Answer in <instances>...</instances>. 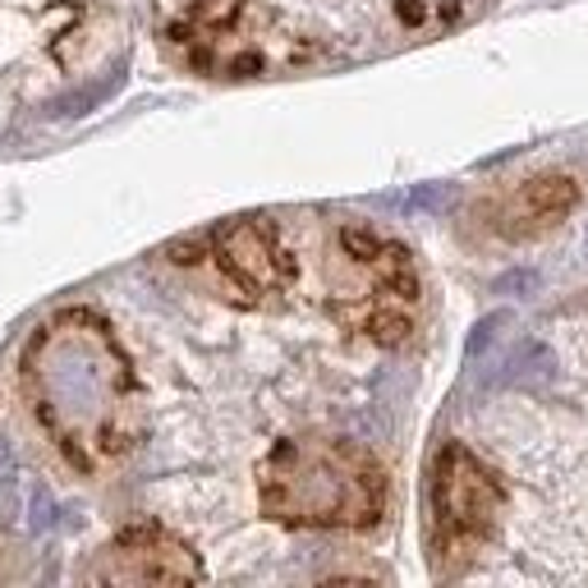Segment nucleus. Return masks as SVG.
<instances>
[{
	"mask_svg": "<svg viewBox=\"0 0 588 588\" xmlns=\"http://www.w3.org/2000/svg\"><path fill=\"white\" fill-rule=\"evenodd\" d=\"M23 391L33 400L38 423L74 470H97L134 437V373L106 322L92 313H60L28 340Z\"/></svg>",
	"mask_w": 588,
	"mask_h": 588,
	"instance_id": "obj_1",
	"label": "nucleus"
},
{
	"mask_svg": "<svg viewBox=\"0 0 588 588\" xmlns=\"http://www.w3.org/2000/svg\"><path fill=\"white\" fill-rule=\"evenodd\" d=\"M262 510L303 529H368L382 519V464L354 442H281L262 460Z\"/></svg>",
	"mask_w": 588,
	"mask_h": 588,
	"instance_id": "obj_2",
	"label": "nucleus"
},
{
	"mask_svg": "<svg viewBox=\"0 0 588 588\" xmlns=\"http://www.w3.org/2000/svg\"><path fill=\"white\" fill-rule=\"evenodd\" d=\"M497 510H502L497 478L464 446H446L437 455V470H432V543H437V551L478 547Z\"/></svg>",
	"mask_w": 588,
	"mask_h": 588,
	"instance_id": "obj_3",
	"label": "nucleus"
},
{
	"mask_svg": "<svg viewBox=\"0 0 588 588\" xmlns=\"http://www.w3.org/2000/svg\"><path fill=\"white\" fill-rule=\"evenodd\" d=\"M92 579H130V584H157V579H198L194 556L184 551L175 538L157 529H134L120 543L102 551V566L92 570Z\"/></svg>",
	"mask_w": 588,
	"mask_h": 588,
	"instance_id": "obj_4",
	"label": "nucleus"
},
{
	"mask_svg": "<svg viewBox=\"0 0 588 588\" xmlns=\"http://www.w3.org/2000/svg\"><path fill=\"white\" fill-rule=\"evenodd\" d=\"M216 258L226 262V271L244 290H276L290 281V258L276 244V230L267 221H235L216 235Z\"/></svg>",
	"mask_w": 588,
	"mask_h": 588,
	"instance_id": "obj_5",
	"label": "nucleus"
},
{
	"mask_svg": "<svg viewBox=\"0 0 588 588\" xmlns=\"http://www.w3.org/2000/svg\"><path fill=\"white\" fill-rule=\"evenodd\" d=\"M575 207V184L561 179V175H543V179H529L519 184L515 198L502 207V230L506 235H529L538 226H551Z\"/></svg>",
	"mask_w": 588,
	"mask_h": 588,
	"instance_id": "obj_6",
	"label": "nucleus"
},
{
	"mask_svg": "<svg viewBox=\"0 0 588 588\" xmlns=\"http://www.w3.org/2000/svg\"><path fill=\"white\" fill-rule=\"evenodd\" d=\"M474 0H395L400 10V23L423 33V28H446V23H460L470 14Z\"/></svg>",
	"mask_w": 588,
	"mask_h": 588,
	"instance_id": "obj_7",
	"label": "nucleus"
},
{
	"mask_svg": "<svg viewBox=\"0 0 588 588\" xmlns=\"http://www.w3.org/2000/svg\"><path fill=\"white\" fill-rule=\"evenodd\" d=\"M551 368V354L538 345V340H524V345L506 359V368L497 378H492V386H510V382H524V378H543Z\"/></svg>",
	"mask_w": 588,
	"mask_h": 588,
	"instance_id": "obj_8",
	"label": "nucleus"
},
{
	"mask_svg": "<svg viewBox=\"0 0 588 588\" xmlns=\"http://www.w3.org/2000/svg\"><path fill=\"white\" fill-rule=\"evenodd\" d=\"M115 83H120V70H111L97 87H83V92H70V97H60L51 111H55V115H83V111L97 106V102L106 97V92H115Z\"/></svg>",
	"mask_w": 588,
	"mask_h": 588,
	"instance_id": "obj_9",
	"label": "nucleus"
},
{
	"mask_svg": "<svg viewBox=\"0 0 588 588\" xmlns=\"http://www.w3.org/2000/svg\"><path fill=\"white\" fill-rule=\"evenodd\" d=\"M510 322V313H492V318H483L478 327H474V336H470V359L474 354H483L487 345H492V340H497V331Z\"/></svg>",
	"mask_w": 588,
	"mask_h": 588,
	"instance_id": "obj_10",
	"label": "nucleus"
},
{
	"mask_svg": "<svg viewBox=\"0 0 588 588\" xmlns=\"http://www.w3.org/2000/svg\"><path fill=\"white\" fill-rule=\"evenodd\" d=\"M14 483H19V460L6 442H0V510H6V487L14 492Z\"/></svg>",
	"mask_w": 588,
	"mask_h": 588,
	"instance_id": "obj_11",
	"label": "nucleus"
},
{
	"mask_svg": "<svg viewBox=\"0 0 588 588\" xmlns=\"http://www.w3.org/2000/svg\"><path fill=\"white\" fill-rule=\"evenodd\" d=\"M405 207H446L451 203V189H442V184H427V189H414L410 198H400Z\"/></svg>",
	"mask_w": 588,
	"mask_h": 588,
	"instance_id": "obj_12",
	"label": "nucleus"
},
{
	"mask_svg": "<svg viewBox=\"0 0 588 588\" xmlns=\"http://www.w3.org/2000/svg\"><path fill=\"white\" fill-rule=\"evenodd\" d=\"M497 290H534V271H515V276H502Z\"/></svg>",
	"mask_w": 588,
	"mask_h": 588,
	"instance_id": "obj_13",
	"label": "nucleus"
}]
</instances>
